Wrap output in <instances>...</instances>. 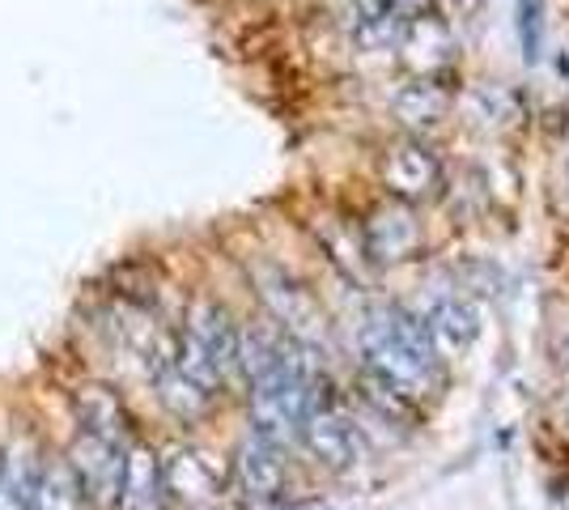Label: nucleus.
Instances as JSON below:
<instances>
[{"instance_id": "f257e3e1", "label": "nucleus", "mask_w": 569, "mask_h": 510, "mask_svg": "<svg viewBox=\"0 0 569 510\" xmlns=\"http://www.w3.org/2000/svg\"><path fill=\"white\" fill-rule=\"evenodd\" d=\"M361 358H366V379L396 391L408 404L421 400V396H438L442 379H447L426 323L417 316H408L403 307H382V311L366 319Z\"/></svg>"}, {"instance_id": "f03ea898", "label": "nucleus", "mask_w": 569, "mask_h": 510, "mask_svg": "<svg viewBox=\"0 0 569 510\" xmlns=\"http://www.w3.org/2000/svg\"><path fill=\"white\" fill-rule=\"evenodd\" d=\"M123 451L119 442H107L98 434H77L69 447V468L77 477V486L86 489V502L94 507H116L119 477H123Z\"/></svg>"}, {"instance_id": "7ed1b4c3", "label": "nucleus", "mask_w": 569, "mask_h": 510, "mask_svg": "<svg viewBox=\"0 0 569 510\" xmlns=\"http://www.w3.org/2000/svg\"><path fill=\"white\" fill-rule=\"evenodd\" d=\"M260 286H263L260 290L263 302H268V311H272V323L281 328L284 337H293L298 344H307V349L323 337V311H319V302H315L293 277L268 272Z\"/></svg>"}, {"instance_id": "20e7f679", "label": "nucleus", "mask_w": 569, "mask_h": 510, "mask_svg": "<svg viewBox=\"0 0 569 510\" xmlns=\"http://www.w3.org/2000/svg\"><path fill=\"white\" fill-rule=\"evenodd\" d=\"M183 337L213 362V370L221 374V383L238 370V337H242V328H238L234 316H230L221 302H209V298L196 302V307L188 311Z\"/></svg>"}, {"instance_id": "39448f33", "label": "nucleus", "mask_w": 569, "mask_h": 510, "mask_svg": "<svg viewBox=\"0 0 569 510\" xmlns=\"http://www.w3.org/2000/svg\"><path fill=\"white\" fill-rule=\"evenodd\" d=\"M382 183H387V192L396 196L400 204L429 200L442 188V162L421 141H400L382 158Z\"/></svg>"}, {"instance_id": "423d86ee", "label": "nucleus", "mask_w": 569, "mask_h": 510, "mask_svg": "<svg viewBox=\"0 0 569 510\" xmlns=\"http://www.w3.org/2000/svg\"><path fill=\"white\" fill-rule=\"evenodd\" d=\"M162 481H167V498L174 493L179 502H191V507H204V502H217L221 489H226V472L221 463L200 451V447H179L162 460Z\"/></svg>"}, {"instance_id": "0eeeda50", "label": "nucleus", "mask_w": 569, "mask_h": 510, "mask_svg": "<svg viewBox=\"0 0 569 510\" xmlns=\"http://www.w3.org/2000/svg\"><path fill=\"white\" fill-rule=\"evenodd\" d=\"M111 510H170L162 460L153 456V447L132 442L123 451V477H119V493Z\"/></svg>"}, {"instance_id": "6e6552de", "label": "nucleus", "mask_w": 569, "mask_h": 510, "mask_svg": "<svg viewBox=\"0 0 569 510\" xmlns=\"http://www.w3.org/2000/svg\"><path fill=\"white\" fill-rule=\"evenodd\" d=\"M234 481L251 502H277L284 493V460L281 447L260 438L256 430L247 434V442L238 447L234 460Z\"/></svg>"}, {"instance_id": "1a4fd4ad", "label": "nucleus", "mask_w": 569, "mask_h": 510, "mask_svg": "<svg viewBox=\"0 0 569 510\" xmlns=\"http://www.w3.org/2000/svg\"><path fill=\"white\" fill-rule=\"evenodd\" d=\"M302 442H307V451L315 460L323 463L328 472H349L361 456V447H357V430L345 421V417L336 413V409H323V413H310L302 421Z\"/></svg>"}, {"instance_id": "9d476101", "label": "nucleus", "mask_w": 569, "mask_h": 510, "mask_svg": "<svg viewBox=\"0 0 569 510\" xmlns=\"http://www.w3.org/2000/svg\"><path fill=\"white\" fill-rule=\"evenodd\" d=\"M421 323H426L438 358H442V353H447V358H459V353H468V344L480 337V316H476V307L468 298H455V293L438 298L426 316H421Z\"/></svg>"}, {"instance_id": "9b49d317", "label": "nucleus", "mask_w": 569, "mask_h": 510, "mask_svg": "<svg viewBox=\"0 0 569 510\" xmlns=\"http://www.w3.org/2000/svg\"><path fill=\"white\" fill-rule=\"evenodd\" d=\"M421 247V226L412 221L408 204H387L366 221V251L379 264H400Z\"/></svg>"}, {"instance_id": "f8f14e48", "label": "nucleus", "mask_w": 569, "mask_h": 510, "mask_svg": "<svg viewBox=\"0 0 569 510\" xmlns=\"http://www.w3.org/2000/svg\"><path fill=\"white\" fill-rule=\"evenodd\" d=\"M72 409L81 421V434H98L107 442H119V447H132V421H128L123 400L111 388H81Z\"/></svg>"}, {"instance_id": "ddd939ff", "label": "nucleus", "mask_w": 569, "mask_h": 510, "mask_svg": "<svg viewBox=\"0 0 569 510\" xmlns=\"http://www.w3.org/2000/svg\"><path fill=\"white\" fill-rule=\"evenodd\" d=\"M34 510H90L86 489L77 486L69 460H43L34 481Z\"/></svg>"}, {"instance_id": "4468645a", "label": "nucleus", "mask_w": 569, "mask_h": 510, "mask_svg": "<svg viewBox=\"0 0 569 510\" xmlns=\"http://www.w3.org/2000/svg\"><path fill=\"white\" fill-rule=\"evenodd\" d=\"M153 383H158V396H162V404H167L174 417H183V421H196V417H204L209 409H213L217 391L200 388V383H191L188 374H179L174 366H162V370L153 374Z\"/></svg>"}, {"instance_id": "2eb2a0df", "label": "nucleus", "mask_w": 569, "mask_h": 510, "mask_svg": "<svg viewBox=\"0 0 569 510\" xmlns=\"http://www.w3.org/2000/svg\"><path fill=\"white\" fill-rule=\"evenodd\" d=\"M447 107H451V94L438 86V81H412V86H403L400 98H396V116L403 123H429L447 120Z\"/></svg>"}, {"instance_id": "dca6fc26", "label": "nucleus", "mask_w": 569, "mask_h": 510, "mask_svg": "<svg viewBox=\"0 0 569 510\" xmlns=\"http://www.w3.org/2000/svg\"><path fill=\"white\" fill-rule=\"evenodd\" d=\"M353 26L361 43L396 39L400 26V0H353Z\"/></svg>"}, {"instance_id": "f3484780", "label": "nucleus", "mask_w": 569, "mask_h": 510, "mask_svg": "<svg viewBox=\"0 0 569 510\" xmlns=\"http://www.w3.org/2000/svg\"><path fill=\"white\" fill-rule=\"evenodd\" d=\"M545 26L548 0H515V30H519V48L527 64H536L545 51Z\"/></svg>"}, {"instance_id": "a211bd4d", "label": "nucleus", "mask_w": 569, "mask_h": 510, "mask_svg": "<svg viewBox=\"0 0 569 510\" xmlns=\"http://www.w3.org/2000/svg\"><path fill=\"white\" fill-rule=\"evenodd\" d=\"M561 358H566V366H569V337H566V344H561Z\"/></svg>"}, {"instance_id": "6ab92c4d", "label": "nucleus", "mask_w": 569, "mask_h": 510, "mask_svg": "<svg viewBox=\"0 0 569 510\" xmlns=\"http://www.w3.org/2000/svg\"><path fill=\"white\" fill-rule=\"evenodd\" d=\"M319 510H328V507H319Z\"/></svg>"}]
</instances>
